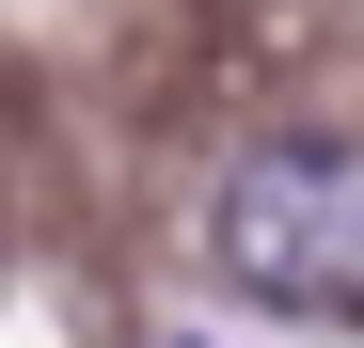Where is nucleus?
Wrapping results in <instances>:
<instances>
[{"mask_svg": "<svg viewBox=\"0 0 364 348\" xmlns=\"http://www.w3.org/2000/svg\"><path fill=\"white\" fill-rule=\"evenodd\" d=\"M206 254L269 317H364V143H254L206 206Z\"/></svg>", "mask_w": 364, "mask_h": 348, "instance_id": "obj_1", "label": "nucleus"}]
</instances>
